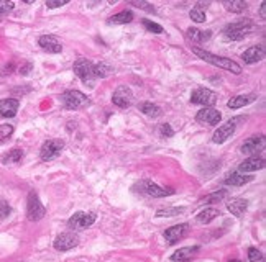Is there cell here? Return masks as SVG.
<instances>
[{
	"instance_id": "1",
	"label": "cell",
	"mask_w": 266,
	"mask_h": 262,
	"mask_svg": "<svg viewBox=\"0 0 266 262\" xmlns=\"http://www.w3.org/2000/svg\"><path fill=\"white\" fill-rule=\"evenodd\" d=\"M192 53H194L197 58L202 59V61L212 64V66L220 67V69L233 72V74H240V72H242V67H240L235 61L229 59V58H220V56H216V54L209 53V51H204V49L197 48V46H192Z\"/></svg>"
},
{
	"instance_id": "2",
	"label": "cell",
	"mask_w": 266,
	"mask_h": 262,
	"mask_svg": "<svg viewBox=\"0 0 266 262\" xmlns=\"http://www.w3.org/2000/svg\"><path fill=\"white\" fill-rule=\"evenodd\" d=\"M253 21L250 18H242L238 21H233V23L227 25L224 28V36L230 41H238L243 40L247 35H250L253 31Z\"/></svg>"
},
{
	"instance_id": "3",
	"label": "cell",
	"mask_w": 266,
	"mask_h": 262,
	"mask_svg": "<svg viewBox=\"0 0 266 262\" xmlns=\"http://www.w3.org/2000/svg\"><path fill=\"white\" fill-rule=\"evenodd\" d=\"M61 98L64 102V107H66L67 110H79L92 104L91 98L84 95L83 92H79V90H67V92L63 93Z\"/></svg>"
},
{
	"instance_id": "4",
	"label": "cell",
	"mask_w": 266,
	"mask_h": 262,
	"mask_svg": "<svg viewBox=\"0 0 266 262\" xmlns=\"http://www.w3.org/2000/svg\"><path fill=\"white\" fill-rule=\"evenodd\" d=\"M96 220H97V215L94 212H77L69 218L67 226L74 231H81V230L89 228L92 223H96Z\"/></svg>"
},
{
	"instance_id": "5",
	"label": "cell",
	"mask_w": 266,
	"mask_h": 262,
	"mask_svg": "<svg viewBox=\"0 0 266 262\" xmlns=\"http://www.w3.org/2000/svg\"><path fill=\"white\" fill-rule=\"evenodd\" d=\"M74 74L79 77L85 85H92V80L96 79L94 62H91L89 59H77L74 62Z\"/></svg>"
},
{
	"instance_id": "6",
	"label": "cell",
	"mask_w": 266,
	"mask_h": 262,
	"mask_svg": "<svg viewBox=\"0 0 266 262\" xmlns=\"http://www.w3.org/2000/svg\"><path fill=\"white\" fill-rule=\"evenodd\" d=\"M136 188L145 193L147 197H153V199H161V197H168L171 193H174L173 188H165V187H160L156 185L151 180H143V182H140Z\"/></svg>"
},
{
	"instance_id": "7",
	"label": "cell",
	"mask_w": 266,
	"mask_h": 262,
	"mask_svg": "<svg viewBox=\"0 0 266 262\" xmlns=\"http://www.w3.org/2000/svg\"><path fill=\"white\" fill-rule=\"evenodd\" d=\"M64 148V141L63 139H48L45 141L40 149V157L43 161H53L61 154Z\"/></svg>"
},
{
	"instance_id": "8",
	"label": "cell",
	"mask_w": 266,
	"mask_h": 262,
	"mask_svg": "<svg viewBox=\"0 0 266 262\" xmlns=\"http://www.w3.org/2000/svg\"><path fill=\"white\" fill-rule=\"evenodd\" d=\"M46 210L41 205L40 199L35 192H30L28 195V205H27V216L30 221H40L43 216H45Z\"/></svg>"
},
{
	"instance_id": "9",
	"label": "cell",
	"mask_w": 266,
	"mask_h": 262,
	"mask_svg": "<svg viewBox=\"0 0 266 262\" xmlns=\"http://www.w3.org/2000/svg\"><path fill=\"white\" fill-rule=\"evenodd\" d=\"M191 102L194 105H204V108H205V107L216 105L217 95H216V92H212V90H209V89H197L192 92Z\"/></svg>"
},
{
	"instance_id": "10",
	"label": "cell",
	"mask_w": 266,
	"mask_h": 262,
	"mask_svg": "<svg viewBox=\"0 0 266 262\" xmlns=\"http://www.w3.org/2000/svg\"><path fill=\"white\" fill-rule=\"evenodd\" d=\"M77 244H79V238H77L74 233H63L54 239L53 246L59 252H66V251L74 249Z\"/></svg>"
},
{
	"instance_id": "11",
	"label": "cell",
	"mask_w": 266,
	"mask_h": 262,
	"mask_svg": "<svg viewBox=\"0 0 266 262\" xmlns=\"http://www.w3.org/2000/svg\"><path fill=\"white\" fill-rule=\"evenodd\" d=\"M196 118H197V122L199 123L214 126V124H217L222 120V115H220V111L216 110L214 107H205V108L197 111Z\"/></svg>"
},
{
	"instance_id": "12",
	"label": "cell",
	"mask_w": 266,
	"mask_h": 262,
	"mask_svg": "<svg viewBox=\"0 0 266 262\" xmlns=\"http://www.w3.org/2000/svg\"><path fill=\"white\" fill-rule=\"evenodd\" d=\"M112 102H114V105L120 107V108H127V107H130L133 102V92L127 87V85H120V87H117V90L114 92Z\"/></svg>"
},
{
	"instance_id": "13",
	"label": "cell",
	"mask_w": 266,
	"mask_h": 262,
	"mask_svg": "<svg viewBox=\"0 0 266 262\" xmlns=\"http://www.w3.org/2000/svg\"><path fill=\"white\" fill-rule=\"evenodd\" d=\"M265 167V159L263 157H258V156H253V157H248L242 164L238 166V170L237 172L240 174H250V172H256V170H261Z\"/></svg>"
},
{
	"instance_id": "14",
	"label": "cell",
	"mask_w": 266,
	"mask_h": 262,
	"mask_svg": "<svg viewBox=\"0 0 266 262\" xmlns=\"http://www.w3.org/2000/svg\"><path fill=\"white\" fill-rule=\"evenodd\" d=\"M38 45H40L45 51H48V53H53V54H58V53H61V51H63L61 41H59L54 35H43V36H40V40H38Z\"/></svg>"
},
{
	"instance_id": "15",
	"label": "cell",
	"mask_w": 266,
	"mask_h": 262,
	"mask_svg": "<svg viewBox=\"0 0 266 262\" xmlns=\"http://www.w3.org/2000/svg\"><path fill=\"white\" fill-rule=\"evenodd\" d=\"M187 230H189V225L187 223H183V225H176V226H171L168 230L165 231V239L168 244H174L178 243L179 239L184 238V234L187 233Z\"/></svg>"
},
{
	"instance_id": "16",
	"label": "cell",
	"mask_w": 266,
	"mask_h": 262,
	"mask_svg": "<svg viewBox=\"0 0 266 262\" xmlns=\"http://www.w3.org/2000/svg\"><path fill=\"white\" fill-rule=\"evenodd\" d=\"M235 126H237V124H235V122H227L225 124H222V126L218 128V130L212 135V141L216 144L225 143V141L229 139L230 136L235 133Z\"/></svg>"
},
{
	"instance_id": "17",
	"label": "cell",
	"mask_w": 266,
	"mask_h": 262,
	"mask_svg": "<svg viewBox=\"0 0 266 262\" xmlns=\"http://www.w3.org/2000/svg\"><path fill=\"white\" fill-rule=\"evenodd\" d=\"M265 148V136L260 135V136H251V138H248L245 143L242 146V151L243 154H255L261 151V149Z\"/></svg>"
},
{
	"instance_id": "18",
	"label": "cell",
	"mask_w": 266,
	"mask_h": 262,
	"mask_svg": "<svg viewBox=\"0 0 266 262\" xmlns=\"http://www.w3.org/2000/svg\"><path fill=\"white\" fill-rule=\"evenodd\" d=\"M263 58H265V48L263 46H251V48H248L245 53L242 54V59L245 61V64L260 62Z\"/></svg>"
},
{
	"instance_id": "19",
	"label": "cell",
	"mask_w": 266,
	"mask_h": 262,
	"mask_svg": "<svg viewBox=\"0 0 266 262\" xmlns=\"http://www.w3.org/2000/svg\"><path fill=\"white\" fill-rule=\"evenodd\" d=\"M18 111V100L15 98H5V100H0V115L3 118H12Z\"/></svg>"
},
{
	"instance_id": "20",
	"label": "cell",
	"mask_w": 266,
	"mask_h": 262,
	"mask_svg": "<svg viewBox=\"0 0 266 262\" xmlns=\"http://www.w3.org/2000/svg\"><path fill=\"white\" fill-rule=\"evenodd\" d=\"M197 252H199V246H192V247H183L178 249L173 256H171V261L173 262H187L194 257Z\"/></svg>"
},
{
	"instance_id": "21",
	"label": "cell",
	"mask_w": 266,
	"mask_h": 262,
	"mask_svg": "<svg viewBox=\"0 0 266 262\" xmlns=\"http://www.w3.org/2000/svg\"><path fill=\"white\" fill-rule=\"evenodd\" d=\"M247 208H248V201L243 199H232L227 201V210H229L232 215H235V216H242V215L247 212Z\"/></svg>"
},
{
	"instance_id": "22",
	"label": "cell",
	"mask_w": 266,
	"mask_h": 262,
	"mask_svg": "<svg viewBox=\"0 0 266 262\" xmlns=\"http://www.w3.org/2000/svg\"><path fill=\"white\" fill-rule=\"evenodd\" d=\"M255 100H256L255 93H248V95H237V97L230 98L227 107L232 108V110H237V108H242V107H245L248 104H251V102H255Z\"/></svg>"
},
{
	"instance_id": "23",
	"label": "cell",
	"mask_w": 266,
	"mask_h": 262,
	"mask_svg": "<svg viewBox=\"0 0 266 262\" xmlns=\"http://www.w3.org/2000/svg\"><path fill=\"white\" fill-rule=\"evenodd\" d=\"M253 180V175H245V174H240V172H233L232 175H229L225 180L227 185H233V187H242L245 184L251 182Z\"/></svg>"
},
{
	"instance_id": "24",
	"label": "cell",
	"mask_w": 266,
	"mask_h": 262,
	"mask_svg": "<svg viewBox=\"0 0 266 262\" xmlns=\"http://www.w3.org/2000/svg\"><path fill=\"white\" fill-rule=\"evenodd\" d=\"M133 20V14L130 10H123V12H118L117 15L110 16L109 20H107V23L109 25H127L130 23Z\"/></svg>"
},
{
	"instance_id": "25",
	"label": "cell",
	"mask_w": 266,
	"mask_h": 262,
	"mask_svg": "<svg viewBox=\"0 0 266 262\" xmlns=\"http://www.w3.org/2000/svg\"><path fill=\"white\" fill-rule=\"evenodd\" d=\"M186 38L194 43H202V41H207L210 38V31H200V30H197V28H189L186 31Z\"/></svg>"
},
{
	"instance_id": "26",
	"label": "cell",
	"mask_w": 266,
	"mask_h": 262,
	"mask_svg": "<svg viewBox=\"0 0 266 262\" xmlns=\"http://www.w3.org/2000/svg\"><path fill=\"white\" fill-rule=\"evenodd\" d=\"M138 108H140L141 113L148 115V117H151V118H156L161 115V108L158 105L151 104V102H141V104L138 105Z\"/></svg>"
},
{
	"instance_id": "27",
	"label": "cell",
	"mask_w": 266,
	"mask_h": 262,
	"mask_svg": "<svg viewBox=\"0 0 266 262\" xmlns=\"http://www.w3.org/2000/svg\"><path fill=\"white\" fill-rule=\"evenodd\" d=\"M224 7L232 14H243V12L248 8V3L243 2V0H232V2H224Z\"/></svg>"
},
{
	"instance_id": "28",
	"label": "cell",
	"mask_w": 266,
	"mask_h": 262,
	"mask_svg": "<svg viewBox=\"0 0 266 262\" xmlns=\"http://www.w3.org/2000/svg\"><path fill=\"white\" fill-rule=\"evenodd\" d=\"M218 216V210L216 208H204L202 212H200L199 215L196 216V220L199 223H202V225H205V223H210L214 220V218Z\"/></svg>"
},
{
	"instance_id": "29",
	"label": "cell",
	"mask_w": 266,
	"mask_h": 262,
	"mask_svg": "<svg viewBox=\"0 0 266 262\" xmlns=\"http://www.w3.org/2000/svg\"><path fill=\"white\" fill-rule=\"evenodd\" d=\"M21 157H23V151L21 149H12L7 154L2 156V162L3 164H12V162H20Z\"/></svg>"
},
{
	"instance_id": "30",
	"label": "cell",
	"mask_w": 266,
	"mask_h": 262,
	"mask_svg": "<svg viewBox=\"0 0 266 262\" xmlns=\"http://www.w3.org/2000/svg\"><path fill=\"white\" fill-rule=\"evenodd\" d=\"M112 72V67L105 62H99L94 64V74H96V79H102V77L109 76Z\"/></svg>"
},
{
	"instance_id": "31",
	"label": "cell",
	"mask_w": 266,
	"mask_h": 262,
	"mask_svg": "<svg viewBox=\"0 0 266 262\" xmlns=\"http://www.w3.org/2000/svg\"><path fill=\"white\" fill-rule=\"evenodd\" d=\"M184 210L186 208H183V207H171V208H161V210H158V213H156V216H176V215H181Z\"/></svg>"
},
{
	"instance_id": "32",
	"label": "cell",
	"mask_w": 266,
	"mask_h": 262,
	"mask_svg": "<svg viewBox=\"0 0 266 262\" xmlns=\"http://www.w3.org/2000/svg\"><path fill=\"white\" fill-rule=\"evenodd\" d=\"M189 16H191L192 21H196V23H204V21L207 20V16H205V12L200 7H194V8H192Z\"/></svg>"
},
{
	"instance_id": "33",
	"label": "cell",
	"mask_w": 266,
	"mask_h": 262,
	"mask_svg": "<svg viewBox=\"0 0 266 262\" xmlns=\"http://www.w3.org/2000/svg\"><path fill=\"white\" fill-rule=\"evenodd\" d=\"M227 195H229L227 190H218V192H214V193H210V195H207L202 201L204 203H216V201L224 200Z\"/></svg>"
},
{
	"instance_id": "34",
	"label": "cell",
	"mask_w": 266,
	"mask_h": 262,
	"mask_svg": "<svg viewBox=\"0 0 266 262\" xmlns=\"http://www.w3.org/2000/svg\"><path fill=\"white\" fill-rule=\"evenodd\" d=\"M14 135V126L12 124H0V144Z\"/></svg>"
},
{
	"instance_id": "35",
	"label": "cell",
	"mask_w": 266,
	"mask_h": 262,
	"mask_svg": "<svg viewBox=\"0 0 266 262\" xmlns=\"http://www.w3.org/2000/svg\"><path fill=\"white\" fill-rule=\"evenodd\" d=\"M141 23H143V25H145V28H147L148 31H151V33H163V31H165L161 25L154 23V21H151V20L143 18V20H141Z\"/></svg>"
},
{
	"instance_id": "36",
	"label": "cell",
	"mask_w": 266,
	"mask_h": 262,
	"mask_svg": "<svg viewBox=\"0 0 266 262\" xmlns=\"http://www.w3.org/2000/svg\"><path fill=\"white\" fill-rule=\"evenodd\" d=\"M248 257H250L251 262H265L263 254H261V252L256 247H250V249H248Z\"/></svg>"
},
{
	"instance_id": "37",
	"label": "cell",
	"mask_w": 266,
	"mask_h": 262,
	"mask_svg": "<svg viewBox=\"0 0 266 262\" xmlns=\"http://www.w3.org/2000/svg\"><path fill=\"white\" fill-rule=\"evenodd\" d=\"M10 213H12L10 205H8L5 200H0V220H3V218H7Z\"/></svg>"
},
{
	"instance_id": "38",
	"label": "cell",
	"mask_w": 266,
	"mask_h": 262,
	"mask_svg": "<svg viewBox=\"0 0 266 262\" xmlns=\"http://www.w3.org/2000/svg\"><path fill=\"white\" fill-rule=\"evenodd\" d=\"M158 130H160V135H161V136H166V138H171V136L174 135L173 128H171L168 123L160 124V128H158Z\"/></svg>"
},
{
	"instance_id": "39",
	"label": "cell",
	"mask_w": 266,
	"mask_h": 262,
	"mask_svg": "<svg viewBox=\"0 0 266 262\" xmlns=\"http://www.w3.org/2000/svg\"><path fill=\"white\" fill-rule=\"evenodd\" d=\"M15 3L14 2H7V0H0V15L2 14H7V12L14 10Z\"/></svg>"
},
{
	"instance_id": "40",
	"label": "cell",
	"mask_w": 266,
	"mask_h": 262,
	"mask_svg": "<svg viewBox=\"0 0 266 262\" xmlns=\"http://www.w3.org/2000/svg\"><path fill=\"white\" fill-rule=\"evenodd\" d=\"M132 5L138 7V8H145V10H148V12H154V7L150 5V3H147V2H132Z\"/></svg>"
},
{
	"instance_id": "41",
	"label": "cell",
	"mask_w": 266,
	"mask_h": 262,
	"mask_svg": "<svg viewBox=\"0 0 266 262\" xmlns=\"http://www.w3.org/2000/svg\"><path fill=\"white\" fill-rule=\"evenodd\" d=\"M67 0H58V2H46V7L48 8H58V7H63L66 5Z\"/></svg>"
},
{
	"instance_id": "42",
	"label": "cell",
	"mask_w": 266,
	"mask_h": 262,
	"mask_svg": "<svg viewBox=\"0 0 266 262\" xmlns=\"http://www.w3.org/2000/svg\"><path fill=\"white\" fill-rule=\"evenodd\" d=\"M30 71H32V64H30V62H27V64H25V66L20 69V72H21V74H23V76H25V74H28Z\"/></svg>"
},
{
	"instance_id": "43",
	"label": "cell",
	"mask_w": 266,
	"mask_h": 262,
	"mask_svg": "<svg viewBox=\"0 0 266 262\" xmlns=\"http://www.w3.org/2000/svg\"><path fill=\"white\" fill-rule=\"evenodd\" d=\"M12 71H14V64H7V67L0 71V74H10Z\"/></svg>"
},
{
	"instance_id": "44",
	"label": "cell",
	"mask_w": 266,
	"mask_h": 262,
	"mask_svg": "<svg viewBox=\"0 0 266 262\" xmlns=\"http://www.w3.org/2000/svg\"><path fill=\"white\" fill-rule=\"evenodd\" d=\"M260 16H261V18H265V16H266V3H261V7H260Z\"/></svg>"
},
{
	"instance_id": "45",
	"label": "cell",
	"mask_w": 266,
	"mask_h": 262,
	"mask_svg": "<svg viewBox=\"0 0 266 262\" xmlns=\"http://www.w3.org/2000/svg\"><path fill=\"white\" fill-rule=\"evenodd\" d=\"M229 262H242V261H238V259H233V261H229Z\"/></svg>"
}]
</instances>
